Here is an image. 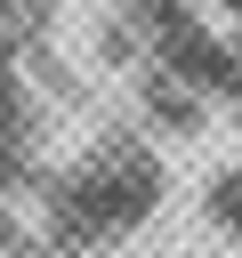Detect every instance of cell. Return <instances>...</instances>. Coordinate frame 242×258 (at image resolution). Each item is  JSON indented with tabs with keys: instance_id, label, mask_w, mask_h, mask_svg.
Wrapping results in <instances>:
<instances>
[{
	"instance_id": "obj_1",
	"label": "cell",
	"mask_w": 242,
	"mask_h": 258,
	"mask_svg": "<svg viewBox=\"0 0 242 258\" xmlns=\"http://www.w3.org/2000/svg\"><path fill=\"white\" fill-rule=\"evenodd\" d=\"M210 226L242 242V161H234V169H218V185H210Z\"/></svg>"
}]
</instances>
